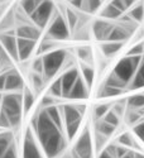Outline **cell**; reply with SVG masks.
Returning <instances> with one entry per match:
<instances>
[{
  "instance_id": "6da1fadb",
  "label": "cell",
  "mask_w": 144,
  "mask_h": 158,
  "mask_svg": "<svg viewBox=\"0 0 144 158\" xmlns=\"http://www.w3.org/2000/svg\"><path fill=\"white\" fill-rule=\"evenodd\" d=\"M34 134L48 158L58 157L66 147V134L48 116L44 109H41L32 120Z\"/></svg>"
},
{
  "instance_id": "7a4b0ae2",
  "label": "cell",
  "mask_w": 144,
  "mask_h": 158,
  "mask_svg": "<svg viewBox=\"0 0 144 158\" xmlns=\"http://www.w3.org/2000/svg\"><path fill=\"white\" fill-rule=\"evenodd\" d=\"M0 110L4 111L9 118L11 128H17L22 123L23 118V94L22 93H6L2 98Z\"/></svg>"
},
{
  "instance_id": "3957f363",
  "label": "cell",
  "mask_w": 144,
  "mask_h": 158,
  "mask_svg": "<svg viewBox=\"0 0 144 158\" xmlns=\"http://www.w3.org/2000/svg\"><path fill=\"white\" fill-rule=\"evenodd\" d=\"M142 57L143 56H125L115 64L114 70L111 71V73L125 86V89H128L129 84L135 76Z\"/></svg>"
},
{
  "instance_id": "277c9868",
  "label": "cell",
  "mask_w": 144,
  "mask_h": 158,
  "mask_svg": "<svg viewBox=\"0 0 144 158\" xmlns=\"http://www.w3.org/2000/svg\"><path fill=\"white\" fill-rule=\"evenodd\" d=\"M61 110L63 118L64 134H66L68 140H72L76 137L77 130L81 125L84 114L78 110L77 105H63V106H61Z\"/></svg>"
},
{
  "instance_id": "5b68a950",
  "label": "cell",
  "mask_w": 144,
  "mask_h": 158,
  "mask_svg": "<svg viewBox=\"0 0 144 158\" xmlns=\"http://www.w3.org/2000/svg\"><path fill=\"white\" fill-rule=\"evenodd\" d=\"M43 58V76L46 80H49V78L55 77L61 69L63 67V64L67 62V52L66 49H53L51 52H47L42 56Z\"/></svg>"
},
{
  "instance_id": "8992f818",
  "label": "cell",
  "mask_w": 144,
  "mask_h": 158,
  "mask_svg": "<svg viewBox=\"0 0 144 158\" xmlns=\"http://www.w3.org/2000/svg\"><path fill=\"white\" fill-rule=\"evenodd\" d=\"M56 14V5L52 0H42L39 6L29 15L33 24H35L38 28H46L52 20V18Z\"/></svg>"
},
{
  "instance_id": "52a82bcc",
  "label": "cell",
  "mask_w": 144,
  "mask_h": 158,
  "mask_svg": "<svg viewBox=\"0 0 144 158\" xmlns=\"http://www.w3.org/2000/svg\"><path fill=\"white\" fill-rule=\"evenodd\" d=\"M70 27L67 20L62 14L56 13L55 17L49 22L48 29H47V38L53 39V41H66L70 37Z\"/></svg>"
},
{
  "instance_id": "ba28073f",
  "label": "cell",
  "mask_w": 144,
  "mask_h": 158,
  "mask_svg": "<svg viewBox=\"0 0 144 158\" xmlns=\"http://www.w3.org/2000/svg\"><path fill=\"white\" fill-rule=\"evenodd\" d=\"M93 135L90 129L85 128L75 143L73 154L78 158H93Z\"/></svg>"
},
{
  "instance_id": "9c48e42d",
  "label": "cell",
  "mask_w": 144,
  "mask_h": 158,
  "mask_svg": "<svg viewBox=\"0 0 144 158\" xmlns=\"http://www.w3.org/2000/svg\"><path fill=\"white\" fill-rule=\"evenodd\" d=\"M23 158H43V154L37 144L35 134L32 128L27 130L23 140Z\"/></svg>"
},
{
  "instance_id": "30bf717a",
  "label": "cell",
  "mask_w": 144,
  "mask_h": 158,
  "mask_svg": "<svg viewBox=\"0 0 144 158\" xmlns=\"http://www.w3.org/2000/svg\"><path fill=\"white\" fill-rule=\"evenodd\" d=\"M24 90V81L20 73L15 70L5 71V91L6 93H18Z\"/></svg>"
},
{
  "instance_id": "8fae6325",
  "label": "cell",
  "mask_w": 144,
  "mask_h": 158,
  "mask_svg": "<svg viewBox=\"0 0 144 158\" xmlns=\"http://www.w3.org/2000/svg\"><path fill=\"white\" fill-rule=\"evenodd\" d=\"M0 43H2L4 51L15 61H19L18 55V38L15 34L11 33H4L0 34Z\"/></svg>"
},
{
  "instance_id": "7c38bea8",
  "label": "cell",
  "mask_w": 144,
  "mask_h": 158,
  "mask_svg": "<svg viewBox=\"0 0 144 158\" xmlns=\"http://www.w3.org/2000/svg\"><path fill=\"white\" fill-rule=\"evenodd\" d=\"M114 27V24L108 19L99 18L93 23V34L97 41H108V37Z\"/></svg>"
},
{
  "instance_id": "4fadbf2b",
  "label": "cell",
  "mask_w": 144,
  "mask_h": 158,
  "mask_svg": "<svg viewBox=\"0 0 144 158\" xmlns=\"http://www.w3.org/2000/svg\"><path fill=\"white\" fill-rule=\"evenodd\" d=\"M78 77H80V73H78V70L76 67L67 69L62 73L61 81H62V90H63V99H67L72 86L75 85Z\"/></svg>"
},
{
  "instance_id": "5bb4252c",
  "label": "cell",
  "mask_w": 144,
  "mask_h": 158,
  "mask_svg": "<svg viewBox=\"0 0 144 158\" xmlns=\"http://www.w3.org/2000/svg\"><path fill=\"white\" fill-rule=\"evenodd\" d=\"M41 28H38L35 24H27L24 23L17 28L15 35L18 38H24V39H32V41H38L41 37Z\"/></svg>"
},
{
  "instance_id": "9a60e30c",
  "label": "cell",
  "mask_w": 144,
  "mask_h": 158,
  "mask_svg": "<svg viewBox=\"0 0 144 158\" xmlns=\"http://www.w3.org/2000/svg\"><path fill=\"white\" fill-rule=\"evenodd\" d=\"M88 90L90 89L87 87L86 82L84 81V78L80 75V77L77 78V81L72 86L67 99H71V100H84V99H86L88 96Z\"/></svg>"
},
{
  "instance_id": "2e32d148",
  "label": "cell",
  "mask_w": 144,
  "mask_h": 158,
  "mask_svg": "<svg viewBox=\"0 0 144 158\" xmlns=\"http://www.w3.org/2000/svg\"><path fill=\"white\" fill-rule=\"evenodd\" d=\"M35 46H37V41H32V39H24V38H18V55H19V61L28 60L31 57V55L33 53Z\"/></svg>"
},
{
  "instance_id": "e0dca14e",
  "label": "cell",
  "mask_w": 144,
  "mask_h": 158,
  "mask_svg": "<svg viewBox=\"0 0 144 158\" xmlns=\"http://www.w3.org/2000/svg\"><path fill=\"white\" fill-rule=\"evenodd\" d=\"M133 34V32L124 27L123 24H114V27L108 37V41H115V42H125L130 35Z\"/></svg>"
},
{
  "instance_id": "ac0fdd59",
  "label": "cell",
  "mask_w": 144,
  "mask_h": 158,
  "mask_svg": "<svg viewBox=\"0 0 144 158\" xmlns=\"http://www.w3.org/2000/svg\"><path fill=\"white\" fill-rule=\"evenodd\" d=\"M124 47V42H115V41H105L104 43H101L100 49L102 52V55L106 58L114 57L115 55H117L120 52V49Z\"/></svg>"
},
{
  "instance_id": "d6986e66",
  "label": "cell",
  "mask_w": 144,
  "mask_h": 158,
  "mask_svg": "<svg viewBox=\"0 0 144 158\" xmlns=\"http://www.w3.org/2000/svg\"><path fill=\"white\" fill-rule=\"evenodd\" d=\"M144 87V55L142 57V61L139 63V67L135 72V76L133 77L132 82L129 84L128 89L129 90H137V89H143Z\"/></svg>"
},
{
  "instance_id": "ffe728a7",
  "label": "cell",
  "mask_w": 144,
  "mask_h": 158,
  "mask_svg": "<svg viewBox=\"0 0 144 158\" xmlns=\"http://www.w3.org/2000/svg\"><path fill=\"white\" fill-rule=\"evenodd\" d=\"M123 14H124V13H123L121 10L117 9L113 3H109L106 6H104V8L101 9V11H100V18L113 20V19H119Z\"/></svg>"
},
{
  "instance_id": "44dd1931",
  "label": "cell",
  "mask_w": 144,
  "mask_h": 158,
  "mask_svg": "<svg viewBox=\"0 0 144 158\" xmlns=\"http://www.w3.org/2000/svg\"><path fill=\"white\" fill-rule=\"evenodd\" d=\"M121 93H123V89L114 87V86L104 84L100 87V90H99V93H97L96 96L99 99H111V98H115V96H119Z\"/></svg>"
},
{
  "instance_id": "7402d4cb",
  "label": "cell",
  "mask_w": 144,
  "mask_h": 158,
  "mask_svg": "<svg viewBox=\"0 0 144 158\" xmlns=\"http://www.w3.org/2000/svg\"><path fill=\"white\" fill-rule=\"evenodd\" d=\"M117 144H120V146H124L129 149H133V151H138L139 149V144L135 142V139L133 138V135L128 133V131H124L121 133L119 137L116 139Z\"/></svg>"
},
{
  "instance_id": "603a6c76",
  "label": "cell",
  "mask_w": 144,
  "mask_h": 158,
  "mask_svg": "<svg viewBox=\"0 0 144 158\" xmlns=\"http://www.w3.org/2000/svg\"><path fill=\"white\" fill-rule=\"evenodd\" d=\"M116 127L109 124L108 122H105L104 119H95V131L105 135V137H110L114 131H115Z\"/></svg>"
},
{
  "instance_id": "cb8c5ba5",
  "label": "cell",
  "mask_w": 144,
  "mask_h": 158,
  "mask_svg": "<svg viewBox=\"0 0 144 158\" xmlns=\"http://www.w3.org/2000/svg\"><path fill=\"white\" fill-rule=\"evenodd\" d=\"M128 15L132 18L135 23H142L144 19V4L143 3H135L132 8L129 9Z\"/></svg>"
},
{
  "instance_id": "d4e9b609",
  "label": "cell",
  "mask_w": 144,
  "mask_h": 158,
  "mask_svg": "<svg viewBox=\"0 0 144 158\" xmlns=\"http://www.w3.org/2000/svg\"><path fill=\"white\" fill-rule=\"evenodd\" d=\"M81 77L84 78V81L86 82L87 87L91 89L93 87V84H94V77H95V71L93 69V66L91 64H87V63H84L82 67H81Z\"/></svg>"
},
{
  "instance_id": "484cf974",
  "label": "cell",
  "mask_w": 144,
  "mask_h": 158,
  "mask_svg": "<svg viewBox=\"0 0 144 158\" xmlns=\"http://www.w3.org/2000/svg\"><path fill=\"white\" fill-rule=\"evenodd\" d=\"M76 53L82 62L87 63V64H91L93 63V51H91V47L88 46H80L76 48Z\"/></svg>"
},
{
  "instance_id": "4316f807",
  "label": "cell",
  "mask_w": 144,
  "mask_h": 158,
  "mask_svg": "<svg viewBox=\"0 0 144 158\" xmlns=\"http://www.w3.org/2000/svg\"><path fill=\"white\" fill-rule=\"evenodd\" d=\"M22 94H23V110H24V113H28L32 109V106L34 105V101H35L34 93L29 89H24Z\"/></svg>"
},
{
  "instance_id": "83f0119b",
  "label": "cell",
  "mask_w": 144,
  "mask_h": 158,
  "mask_svg": "<svg viewBox=\"0 0 144 158\" xmlns=\"http://www.w3.org/2000/svg\"><path fill=\"white\" fill-rule=\"evenodd\" d=\"M126 104L133 110H143L144 109V93L130 96L126 100Z\"/></svg>"
},
{
  "instance_id": "f1b7e54d",
  "label": "cell",
  "mask_w": 144,
  "mask_h": 158,
  "mask_svg": "<svg viewBox=\"0 0 144 158\" xmlns=\"http://www.w3.org/2000/svg\"><path fill=\"white\" fill-rule=\"evenodd\" d=\"M41 3L42 0H20V9L25 15H31Z\"/></svg>"
},
{
  "instance_id": "f546056e",
  "label": "cell",
  "mask_w": 144,
  "mask_h": 158,
  "mask_svg": "<svg viewBox=\"0 0 144 158\" xmlns=\"http://www.w3.org/2000/svg\"><path fill=\"white\" fill-rule=\"evenodd\" d=\"M13 143V135L9 131H4L0 133V158H2L5 153V151L9 148V146Z\"/></svg>"
},
{
  "instance_id": "4dcf8cb0",
  "label": "cell",
  "mask_w": 144,
  "mask_h": 158,
  "mask_svg": "<svg viewBox=\"0 0 144 158\" xmlns=\"http://www.w3.org/2000/svg\"><path fill=\"white\" fill-rule=\"evenodd\" d=\"M101 2L102 0H84L81 10H84L85 13H88V14H94V13H96L100 9Z\"/></svg>"
},
{
  "instance_id": "1f68e13d",
  "label": "cell",
  "mask_w": 144,
  "mask_h": 158,
  "mask_svg": "<svg viewBox=\"0 0 144 158\" xmlns=\"http://www.w3.org/2000/svg\"><path fill=\"white\" fill-rule=\"evenodd\" d=\"M48 94L52 95L56 99L63 98V90H62V81H61V77H58L57 80H55L52 82V85L49 86V91Z\"/></svg>"
},
{
  "instance_id": "d6a6232c",
  "label": "cell",
  "mask_w": 144,
  "mask_h": 158,
  "mask_svg": "<svg viewBox=\"0 0 144 158\" xmlns=\"http://www.w3.org/2000/svg\"><path fill=\"white\" fill-rule=\"evenodd\" d=\"M64 14H66V20H67V24H68V27L71 31L76 29V27L78 25V15H77V13L73 11L72 9H66L64 10Z\"/></svg>"
},
{
  "instance_id": "836d02e7",
  "label": "cell",
  "mask_w": 144,
  "mask_h": 158,
  "mask_svg": "<svg viewBox=\"0 0 144 158\" xmlns=\"http://www.w3.org/2000/svg\"><path fill=\"white\" fill-rule=\"evenodd\" d=\"M31 80H32V85H33V89H34L35 93H38V91L44 86V82L47 81L42 73H37V72L32 73Z\"/></svg>"
},
{
  "instance_id": "e575fe53",
  "label": "cell",
  "mask_w": 144,
  "mask_h": 158,
  "mask_svg": "<svg viewBox=\"0 0 144 158\" xmlns=\"http://www.w3.org/2000/svg\"><path fill=\"white\" fill-rule=\"evenodd\" d=\"M110 109H111V106L108 102H102V104L96 105V106L94 108V118L95 119H102Z\"/></svg>"
},
{
  "instance_id": "d590c367",
  "label": "cell",
  "mask_w": 144,
  "mask_h": 158,
  "mask_svg": "<svg viewBox=\"0 0 144 158\" xmlns=\"http://www.w3.org/2000/svg\"><path fill=\"white\" fill-rule=\"evenodd\" d=\"M110 3H113L119 10L125 13V11H128L130 8H132L137 3V0H111Z\"/></svg>"
},
{
  "instance_id": "8d00e7d4",
  "label": "cell",
  "mask_w": 144,
  "mask_h": 158,
  "mask_svg": "<svg viewBox=\"0 0 144 158\" xmlns=\"http://www.w3.org/2000/svg\"><path fill=\"white\" fill-rule=\"evenodd\" d=\"M105 122H108L109 124H111V125H114V127H117L120 124V115L117 114L114 109H110L108 113H106V115L102 118Z\"/></svg>"
},
{
  "instance_id": "74e56055",
  "label": "cell",
  "mask_w": 144,
  "mask_h": 158,
  "mask_svg": "<svg viewBox=\"0 0 144 158\" xmlns=\"http://www.w3.org/2000/svg\"><path fill=\"white\" fill-rule=\"evenodd\" d=\"M144 55V42L143 43H137L128 51L126 56H143Z\"/></svg>"
},
{
  "instance_id": "f35d334b",
  "label": "cell",
  "mask_w": 144,
  "mask_h": 158,
  "mask_svg": "<svg viewBox=\"0 0 144 158\" xmlns=\"http://www.w3.org/2000/svg\"><path fill=\"white\" fill-rule=\"evenodd\" d=\"M133 130H134V134H135V135L143 142V144H144V120L138 122V123L134 125Z\"/></svg>"
},
{
  "instance_id": "ab89813d",
  "label": "cell",
  "mask_w": 144,
  "mask_h": 158,
  "mask_svg": "<svg viewBox=\"0 0 144 158\" xmlns=\"http://www.w3.org/2000/svg\"><path fill=\"white\" fill-rule=\"evenodd\" d=\"M32 70L37 73H42L43 75V70H44V66H43V58L42 57H38L32 62Z\"/></svg>"
},
{
  "instance_id": "60d3db41",
  "label": "cell",
  "mask_w": 144,
  "mask_h": 158,
  "mask_svg": "<svg viewBox=\"0 0 144 158\" xmlns=\"http://www.w3.org/2000/svg\"><path fill=\"white\" fill-rule=\"evenodd\" d=\"M0 129H11V124H10L9 118L2 110H0Z\"/></svg>"
},
{
  "instance_id": "b9f144b4",
  "label": "cell",
  "mask_w": 144,
  "mask_h": 158,
  "mask_svg": "<svg viewBox=\"0 0 144 158\" xmlns=\"http://www.w3.org/2000/svg\"><path fill=\"white\" fill-rule=\"evenodd\" d=\"M56 98H53L52 95H49V94H47V95H44L43 96V99H42V102H41V106L44 109V108H48V106H51V105H55L56 104Z\"/></svg>"
},
{
  "instance_id": "7bdbcfd3",
  "label": "cell",
  "mask_w": 144,
  "mask_h": 158,
  "mask_svg": "<svg viewBox=\"0 0 144 158\" xmlns=\"http://www.w3.org/2000/svg\"><path fill=\"white\" fill-rule=\"evenodd\" d=\"M2 158H18L17 151H15V144H14V143L10 144L9 148L5 151V153H4V156H3Z\"/></svg>"
},
{
  "instance_id": "ee69618b",
  "label": "cell",
  "mask_w": 144,
  "mask_h": 158,
  "mask_svg": "<svg viewBox=\"0 0 144 158\" xmlns=\"http://www.w3.org/2000/svg\"><path fill=\"white\" fill-rule=\"evenodd\" d=\"M71 2V5L75 8V9H82V4H84V0H70Z\"/></svg>"
},
{
  "instance_id": "f6af8a7d",
  "label": "cell",
  "mask_w": 144,
  "mask_h": 158,
  "mask_svg": "<svg viewBox=\"0 0 144 158\" xmlns=\"http://www.w3.org/2000/svg\"><path fill=\"white\" fill-rule=\"evenodd\" d=\"M99 158H115V156L114 154H111L110 153V151L108 149V148H105L102 152H101V154L99 156Z\"/></svg>"
},
{
  "instance_id": "bcb514c9",
  "label": "cell",
  "mask_w": 144,
  "mask_h": 158,
  "mask_svg": "<svg viewBox=\"0 0 144 158\" xmlns=\"http://www.w3.org/2000/svg\"><path fill=\"white\" fill-rule=\"evenodd\" d=\"M5 91V72L0 73V93Z\"/></svg>"
},
{
  "instance_id": "7dc6e473",
  "label": "cell",
  "mask_w": 144,
  "mask_h": 158,
  "mask_svg": "<svg viewBox=\"0 0 144 158\" xmlns=\"http://www.w3.org/2000/svg\"><path fill=\"white\" fill-rule=\"evenodd\" d=\"M120 158H135V151H133V149H130V151H128L123 157H120Z\"/></svg>"
},
{
  "instance_id": "c3c4849f",
  "label": "cell",
  "mask_w": 144,
  "mask_h": 158,
  "mask_svg": "<svg viewBox=\"0 0 144 158\" xmlns=\"http://www.w3.org/2000/svg\"><path fill=\"white\" fill-rule=\"evenodd\" d=\"M4 53H5V51H4L3 46H2V43H0V58H3V57H4Z\"/></svg>"
},
{
  "instance_id": "681fc988",
  "label": "cell",
  "mask_w": 144,
  "mask_h": 158,
  "mask_svg": "<svg viewBox=\"0 0 144 158\" xmlns=\"http://www.w3.org/2000/svg\"><path fill=\"white\" fill-rule=\"evenodd\" d=\"M135 158H144V154L142 152H135Z\"/></svg>"
},
{
  "instance_id": "f907efd6",
  "label": "cell",
  "mask_w": 144,
  "mask_h": 158,
  "mask_svg": "<svg viewBox=\"0 0 144 158\" xmlns=\"http://www.w3.org/2000/svg\"><path fill=\"white\" fill-rule=\"evenodd\" d=\"M2 98H3V95H0V102H2Z\"/></svg>"
}]
</instances>
